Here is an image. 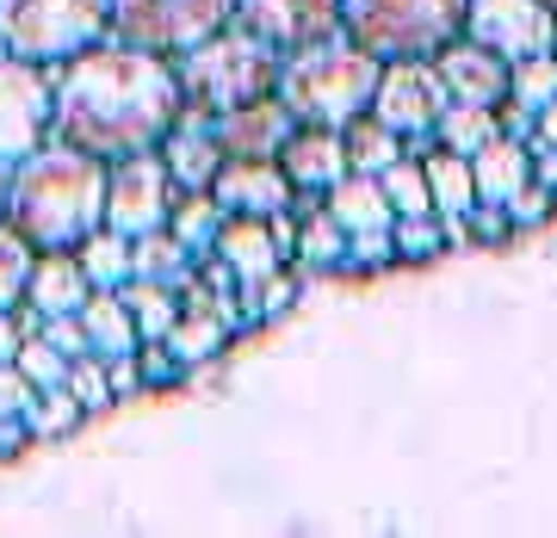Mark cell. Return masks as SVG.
I'll use <instances>...</instances> for the list:
<instances>
[{
    "mask_svg": "<svg viewBox=\"0 0 557 538\" xmlns=\"http://www.w3.org/2000/svg\"><path fill=\"white\" fill-rule=\"evenodd\" d=\"M180 118L174 62L137 43L100 38L62 62L50 93V137L100 161L156 149Z\"/></svg>",
    "mask_w": 557,
    "mask_h": 538,
    "instance_id": "6da1fadb",
    "label": "cell"
},
{
    "mask_svg": "<svg viewBox=\"0 0 557 538\" xmlns=\"http://www.w3.org/2000/svg\"><path fill=\"white\" fill-rule=\"evenodd\" d=\"M38 335L50 340V347H57L62 359H81V353H87V335H81V316H44V322H38Z\"/></svg>",
    "mask_w": 557,
    "mask_h": 538,
    "instance_id": "b9f144b4",
    "label": "cell"
},
{
    "mask_svg": "<svg viewBox=\"0 0 557 538\" xmlns=\"http://www.w3.org/2000/svg\"><path fill=\"white\" fill-rule=\"evenodd\" d=\"M32 260H38V248L0 217V310H20L25 279H32Z\"/></svg>",
    "mask_w": 557,
    "mask_h": 538,
    "instance_id": "e575fe53",
    "label": "cell"
},
{
    "mask_svg": "<svg viewBox=\"0 0 557 538\" xmlns=\"http://www.w3.org/2000/svg\"><path fill=\"white\" fill-rule=\"evenodd\" d=\"M119 298H124V310H131V322H137V340H161L168 328H174V316H180V291L174 285L124 279Z\"/></svg>",
    "mask_w": 557,
    "mask_h": 538,
    "instance_id": "83f0119b",
    "label": "cell"
},
{
    "mask_svg": "<svg viewBox=\"0 0 557 538\" xmlns=\"http://www.w3.org/2000/svg\"><path fill=\"white\" fill-rule=\"evenodd\" d=\"M278 167L292 179V192H329L341 174H347V149H341V130L329 124H298L285 149H278Z\"/></svg>",
    "mask_w": 557,
    "mask_h": 538,
    "instance_id": "e0dca14e",
    "label": "cell"
},
{
    "mask_svg": "<svg viewBox=\"0 0 557 538\" xmlns=\"http://www.w3.org/2000/svg\"><path fill=\"white\" fill-rule=\"evenodd\" d=\"M199 260L205 254H193L168 223L131 236V279H156V285H174V291H180V285L193 279V266H199Z\"/></svg>",
    "mask_w": 557,
    "mask_h": 538,
    "instance_id": "7402d4cb",
    "label": "cell"
},
{
    "mask_svg": "<svg viewBox=\"0 0 557 538\" xmlns=\"http://www.w3.org/2000/svg\"><path fill=\"white\" fill-rule=\"evenodd\" d=\"M180 378H186V365H180V353L168 340H137V384L143 390H174Z\"/></svg>",
    "mask_w": 557,
    "mask_h": 538,
    "instance_id": "f35d334b",
    "label": "cell"
},
{
    "mask_svg": "<svg viewBox=\"0 0 557 538\" xmlns=\"http://www.w3.org/2000/svg\"><path fill=\"white\" fill-rule=\"evenodd\" d=\"M322 211H329L347 236H372V229H391V223H397V211H391V199H384L379 174H354V167L322 192Z\"/></svg>",
    "mask_w": 557,
    "mask_h": 538,
    "instance_id": "ffe728a7",
    "label": "cell"
},
{
    "mask_svg": "<svg viewBox=\"0 0 557 538\" xmlns=\"http://www.w3.org/2000/svg\"><path fill=\"white\" fill-rule=\"evenodd\" d=\"M211 199L223 204V217H273L292 204V179L278 161H242L223 155L218 179H211Z\"/></svg>",
    "mask_w": 557,
    "mask_h": 538,
    "instance_id": "9a60e30c",
    "label": "cell"
},
{
    "mask_svg": "<svg viewBox=\"0 0 557 538\" xmlns=\"http://www.w3.org/2000/svg\"><path fill=\"white\" fill-rule=\"evenodd\" d=\"M552 57H557V25H552Z\"/></svg>",
    "mask_w": 557,
    "mask_h": 538,
    "instance_id": "c3c4849f",
    "label": "cell"
},
{
    "mask_svg": "<svg viewBox=\"0 0 557 538\" xmlns=\"http://www.w3.org/2000/svg\"><path fill=\"white\" fill-rule=\"evenodd\" d=\"M20 340H25L20 316H13V310H0V365H7V359L20 353Z\"/></svg>",
    "mask_w": 557,
    "mask_h": 538,
    "instance_id": "bcb514c9",
    "label": "cell"
},
{
    "mask_svg": "<svg viewBox=\"0 0 557 538\" xmlns=\"http://www.w3.org/2000/svg\"><path fill=\"white\" fill-rule=\"evenodd\" d=\"M25 402H32V378L7 359V365H0V415H25Z\"/></svg>",
    "mask_w": 557,
    "mask_h": 538,
    "instance_id": "7bdbcfd3",
    "label": "cell"
},
{
    "mask_svg": "<svg viewBox=\"0 0 557 538\" xmlns=\"http://www.w3.org/2000/svg\"><path fill=\"white\" fill-rule=\"evenodd\" d=\"M0 217H7V161H0Z\"/></svg>",
    "mask_w": 557,
    "mask_h": 538,
    "instance_id": "7dc6e473",
    "label": "cell"
},
{
    "mask_svg": "<svg viewBox=\"0 0 557 538\" xmlns=\"http://www.w3.org/2000/svg\"><path fill=\"white\" fill-rule=\"evenodd\" d=\"M416 155H421V174H428V199H434V211L446 223L465 217V211L478 204V186H471V155L440 149L434 137H428V149H416Z\"/></svg>",
    "mask_w": 557,
    "mask_h": 538,
    "instance_id": "603a6c76",
    "label": "cell"
},
{
    "mask_svg": "<svg viewBox=\"0 0 557 538\" xmlns=\"http://www.w3.org/2000/svg\"><path fill=\"white\" fill-rule=\"evenodd\" d=\"M69 390H75V402L87 409V415H106L112 402H119V390H112V372H106V359L100 353H81V359H69Z\"/></svg>",
    "mask_w": 557,
    "mask_h": 538,
    "instance_id": "d590c367",
    "label": "cell"
},
{
    "mask_svg": "<svg viewBox=\"0 0 557 538\" xmlns=\"http://www.w3.org/2000/svg\"><path fill=\"white\" fill-rule=\"evenodd\" d=\"M440 105H446V80H440L434 57H397L379 68V87H372V118H384L403 142H428L440 124Z\"/></svg>",
    "mask_w": 557,
    "mask_h": 538,
    "instance_id": "ba28073f",
    "label": "cell"
},
{
    "mask_svg": "<svg viewBox=\"0 0 557 538\" xmlns=\"http://www.w3.org/2000/svg\"><path fill=\"white\" fill-rule=\"evenodd\" d=\"M391 248H397V260H409V266H421V260H440L446 248H453V223L440 217V211L397 217V223H391Z\"/></svg>",
    "mask_w": 557,
    "mask_h": 538,
    "instance_id": "1f68e13d",
    "label": "cell"
},
{
    "mask_svg": "<svg viewBox=\"0 0 557 538\" xmlns=\"http://www.w3.org/2000/svg\"><path fill=\"white\" fill-rule=\"evenodd\" d=\"M112 0H0V50L25 62H69L106 38Z\"/></svg>",
    "mask_w": 557,
    "mask_h": 538,
    "instance_id": "8992f818",
    "label": "cell"
},
{
    "mask_svg": "<svg viewBox=\"0 0 557 538\" xmlns=\"http://www.w3.org/2000/svg\"><path fill=\"white\" fill-rule=\"evenodd\" d=\"M496 105H465V100H446L440 105V124H434V142L440 149H458V155H478L483 142L496 137Z\"/></svg>",
    "mask_w": 557,
    "mask_h": 538,
    "instance_id": "f546056e",
    "label": "cell"
},
{
    "mask_svg": "<svg viewBox=\"0 0 557 538\" xmlns=\"http://www.w3.org/2000/svg\"><path fill=\"white\" fill-rule=\"evenodd\" d=\"M527 142H539V149H557V100L533 112V137H527Z\"/></svg>",
    "mask_w": 557,
    "mask_h": 538,
    "instance_id": "f6af8a7d",
    "label": "cell"
},
{
    "mask_svg": "<svg viewBox=\"0 0 557 538\" xmlns=\"http://www.w3.org/2000/svg\"><path fill=\"white\" fill-rule=\"evenodd\" d=\"M161 340H168V347L180 353V365L193 372V365H205V359H218V353H223V340H230V322L211 316L205 303H180L174 328H168Z\"/></svg>",
    "mask_w": 557,
    "mask_h": 538,
    "instance_id": "4316f807",
    "label": "cell"
},
{
    "mask_svg": "<svg viewBox=\"0 0 557 538\" xmlns=\"http://www.w3.org/2000/svg\"><path fill=\"white\" fill-rule=\"evenodd\" d=\"M87 273H81L75 248H38V260H32V279H25V298L38 316H75L81 303H87Z\"/></svg>",
    "mask_w": 557,
    "mask_h": 538,
    "instance_id": "ac0fdd59",
    "label": "cell"
},
{
    "mask_svg": "<svg viewBox=\"0 0 557 538\" xmlns=\"http://www.w3.org/2000/svg\"><path fill=\"white\" fill-rule=\"evenodd\" d=\"M230 7L236 0H112L106 38L156 50V57H180V50L205 43L211 32H223L230 25Z\"/></svg>",
    "mask_w": 557,
    "mask_h": 538,
    "instance_id": "52a82bcc",
    "label": "cell"
},
{
    "mask_svg": "<svg viewBox=\"0 0 557 538\" xmlns=\"http://www.w3.org/2000/svg\"><path fill=\"white\" fill-rule=\"evenodd\" d=\"M298 130L292 118V105L278 100V93H260V100H242L230 112L211 118V137H218L223 155H242V161H278L285 137Z\"/></svg>",
    "mask_w": 557,
    "mask_h": 538,
    "instance_id": "4fadbf2b",
    "label": "cell"
},
{
    "mask_svg": "<svg viewBox=\"0 0 557 538\" xmlns=\"http://www.w3.org/2000/svg\"><path fill=\"white\" fill-rule=\"evenodd\" d=\"M341 149H347V167H354V174H384V167H391V161L409 149V142H403L384 118L359 112V118L341 124Z\"/></svg>",
    "mask_w": 557,
    "mask_h": 538,
    "instance_id": "d4e9b609",
    "label": "cell"
},
{
    "mask_svg": "<svg viewBox=\"0 0 557 538\" xmlns=\"http://www.w3.org/2000/svg\"><path fill=\"white\" fill-rule=\"evenodd\" d=\"M156 155H161V167H168L174 186L211 192V179H218V167H223V149H218V137H211V112L180 100V118H174V130L156 142Z\"/></svg>",
    "mask_w": 557,
    "mask_h": 538,
    "instance_id": "5bb4252c",
    "label": "cell"
},
{
    "mask_svg": "<svg viewBox=\"0 0 557 538\" xmlns=\"http://www.w3.org/2000/svg\"><path fill=\"white\" fill-rule=\"evenodd\" d=\"M75 316H81V335H87V353H100V359L137 353V322H131L119 291H87V303Z\"/></svg>",
    "mask_w": 557,
    "mask_h": 538,
    "instance_id": "cb8c5ba5",
    "label": "cell"
},
{
    "mask_svg": "<svg viewBox=\"0 0 557 538\" xmlns=\"http://www.w3.org/2000/svg\"><path fill=\"white\" fill-rule=\"evenodd\" d=\"M483 241V248H502V241L515 236V217H508V204H490V199H478L465 217H453V241Z\"/></svg>",
    "mask_w": 557,
    "mask_h": 538,
    "instance_id": "8d00e7d4",
    "label": "cell"
},
{
    "mask_svg": "<svg viewBox=\"0 0 557 538\" xmlns=\"http://www.w3.org/2000/svg\"><path fill=\"white\" fill-rule=\"evenodd\" d=\"M25 446H32V427H25V415H0V464L20 459Z\"/></svg>",
    "mask_w": 557,
    "mask_h": 538,
    "instance_id": "ee69618b",
    "label": "cell"
},
{
    "mask_svg": "<svg viewBox=\"0 0 557 538\" xmlns=\"http://www.w3.org/2000/svg\"><path fill=\"white\" fill-rule=\"evenodd\" d=\"M379 186H384V199H391L397 217H421V211H434V199H428V174H421L416 149H403V155L379 174Z\"/></svg>",
    "mask_w": 557,
    "mask_h": 538,
    "instance_id": "d6a6232c",
    "label": "cell"
},
{
    "mask_svg": "<svg viewBox=\"0 0 557 538\" xmlns=\"http://www.w3.org/2000/svg\"><path fill=\"white\" fill-rule=\"evenodd\" d=\"M379 68L384 62L372 50H359L347 32L322 43H304L292 57H278V100L292 105L298 124H329L341 130L347 118H359L372 105V87H379Z\"/></svg>",
    "mask_w": 557,
    "mask_h": 538,
    "instance_id": "3957f363",
    "label": "cell"
},
{
    "mask_svg": "<svg viewBox=\"0 0 557 538\" xmlns=\"http://www.w3.org/2000/svg\"><path fill=\"white\" fill-rule=\"evenodd\" d=\"M75 260H81V273H87L94 291H119L131 279V236H119L112 223H100V229H87L75 241Z\"/></svg>",
    "mask_w": 557,
    "mask_h": 538,
    "instance_id": "484cf974",
    "label": "cell"
},
{
    "mask_svg": "<svg viewBox=\"0 0 557 538\" xmlns=\"http://www.w3.org/2000/svg\"><path fill=\"white\" fill-rule=\"evenodd\" d=\"M168 204H174V179H168L156 149L106 161V223L119 236H143V229L168 223Z\"/></svg>",
    "mask_w": 557,
    "mask_h": 538,
    "instance_id": "30bf717a",
    "label": "cell"
},
{
    "mask_svg": "<svg viewBox=\"0 0 557 538\" xmlns=\"http://www.w3.org/2000/svg\"><path fill=\"white\" fill-rule=\"evenodd\" d=\"M7 223L32 248H75L106 223V161L69 142H38L7 167Z\"/></svg>",
    "mask_w": 557,
    "mask_h": 538,
    "instance_id": "7a4b0ae2",
    "label": "cell"
},
{
    "mask_svg": "<svg viewBox=\"0 0 557 538\" xmlns=\"http://www.w3.org/2000/svg\"><path fill=\"white\" fill-rule=\"evenodd\" d=\"M434 68L446 80V100H465V105H496L508 100V62L496 50H483L478 38H446L434 50Z\"/></svg>",
    "mask_w": 557,
    "mask_h": 538,
    "instance_id": "2e32d148",
    "label": "cell"
},
{
    "mask_svg": "<svg viewBox=\"0 0 557 538\" xmlns=\"http://www.w3.org/2000/svg\"><path fill=\"white\" fill-rule=\"evenodd\" d=\"M81 421H87V409L75 402V390H69V384L32 390V402H25V427H32V439H69Z\"/></svg>",
    "mask_w": 557,
    "mask_h": 538,
    "instance_id": "4dcf8cb0",
    "label": "cell"
},
{
    "mask_svg": "<svg viewBox=\"0 0 557 538\" xmlns=\"http://www.w3.org/2000/svg\"><path fill=\"white\" fill-rule=\"evenodd\" d=\"M211 254H218L242 285H260L267 273L285 266V248L273 241V223H267V217H223Z\"/></svg>",
    "mask_w": 557,
    "mask_h": 538,
    "instance_id": "d6986e66",
    "label": "cell"
},
{
    "mask_svg": "<svg viewBox=\"0 0 557 538\" xmlns=\"http://www.w3.org/2000/svg\"><path fill=\"white\" fill-rule=\"evenodd\" d=\"M174 80H180V100L205 105V112L218 118V112H230V105H242V100L273 93L278 87V50H267L260 38H248L236 25H223V32H211L205 43L180 50Z\"/></svg>",
    "mask_w": 557,
    "mask_h": 538,
    "instance_id": "277c9868",
    "label": "cell"
},
{
    "mask_svg": "<svg viewBox=\"0 0 557 538\" xmlns=\"http://www.w3.org/2000/svg\"><path fill=\"white\" fill-rule=\"evenodd\" d=\"M230 25L260 38L267 50L292 57L304 43H322L341 32V0H236Z\"/></svg>",
    "mask_w": 557,
    "mask_h": 538,
    "instance_id": "8fae6325",
    "label": "cell"
},
{
    "mask_svg": "<svg viewBox=\"0 0 557 538\" xmlns=\"http://www.w3.org/2000/svg\"><path fill=\"white\" fill-rule=\"evenodd\" d=\"M533 179V149H527V137H490L471 155V186H478V199H490V204H508Z\"/></svg>",
    "mask_w": 557,
    "mask_h": 538,
    "instance_id": "44dd1931",
    "label": "cell"
},
{
    "mask_svg": "<svg viewBox=\"0 0 557 538\" xmlns=\"http://www.w3.org/2000/svg\"><path fill=\"white\" fill-rule=\"evenodd\" d=\"M508 100L527 105V112L557 100V57L552 50H539V57H527V62H508Z\"/></svg>",
    "mask_w": 557,
    "mask_h": 538,
    "instance_id": "836d02e7",
    "label": "cell"
},
{
    "mask_svg": "<svg viewBox=\"0 0 557 538\" xmlns=\"http://www.w3.org/2000/svg\"><path fill=\"white\" fill-rule=\"evenodd\" d=\"M168 229H174L193 254H211V241H218V229H223V204L211 199V192H186V186H174Z\"/></svg>",
    "mask_w": 557,
    "mask_h": 538,
    "instance_id": "f1b7e54d",
    "label": "cell"
},
{
    "mask_svg": "<svg viewBox=\"0 0 557 538\" xmlns=\"http://www.w3.org/2000/svg\"><path fill=\"white\" fill-rule=\"evenodd\" d=\"M557 211V186H545V179H527L515 199H508V217H515V229H533V223H545Z\"/></svg>",
    "mask_w": 557,
    "mask_h": 538,
    "instance_id": "60d3db41",
    "label": "cell"
},
{
    "mask_svg": "<svg viewBox=\"0 0 557 538\" xmlns=\"http://www.w3.org/2000/svg\"><path fill=\"white\" fill-rule=\"evenodd\" d=\"M13 365H20L25 378H32V390H50V384L69 378V359H62L44 335H25V340H20V353H13Z\"/></svg>",
    "mask_w": 557,
    "mask_h": 538,
    "instance_id": "74e56055",
    "label": "cell"
},
{
    "mask_svg": "<svg viewBox=\"0 0 557 538\" xmlns=\"http://www.w3.org/2000/svg\"><path fill=\"white\" fill-rule=\"evenodd\" d=\"M465 7L471 0H341V32L379 62L434 57L465 32Z\"/></svg>",
    "mask_w": 557,
    "mask_h": 538,
    "instance_id": "5b68a950",
    "label": "cell"
},
{
    "mask_svg": "<svg viewBox=\"0 0 557 538\" xmlns=\"http://www.w3.org/2000/svg\"><path fill=\"white\" fill-rule=\"evenodd\" d=\"M552 25L557 13L545 0H471L465 7V38H478L502 62H527L539 50H552Z\"/></svg>",
    "mask_w": 557,
    "mask_h": 538,
    "instance_id": "7c38bea8",
    "label": "cell"
},
{
    "mask_svg": "<svg viewBox=\"0 0 557 538\" xmlns=\"http://www.w3.org/2000/svg\"><path fill=\"white\" fill-rule=\"evenodd\" d=\"M391 260H397V248H391V229H372V236H347L341 273H347V279H359V273H379V266H391Z\"/></svg>",
    "mask_w": 557,
    "mask_h": 538,
    "instance_id": "ab89813d",
    "label": "cell"
},
{
    "mask_svg": "<svg viewBox=\"0 0 557 538\" xmlns=\"http://www.w3.org/2000/svg\"><path fill=\"white\" fill-rule=\"evenodd\" d=\"M545 7H552V13H557V0H545Z\"/></svg>",
    "mask_w": 557,
    "mask_h": 538,
    "instance_id": "681fc988",
    "label": "cell"
},
{
    "mask_svg": "<svg viewBox=\"0 0 557 538\" xmlns=\"http://www.w3.org/2000/svg\"><path fill=\"white\" fill-rule=\"evenodd\" d=\"M50 93H57L50 62H25L0 50V161L7 167L50 137Z\"/></svg>",
    "mask_w": 557,
    "mask_h": 538,
    "instance_id": "9c48e42d",
    "label": "cell"
}]
</instances>
